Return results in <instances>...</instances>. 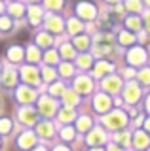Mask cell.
<instances>
[{
	"label": "cell",
	"mask_w": 150,
	"mask_h": 151,
	"mask_svg": "<svg viewBox=\"0 0 150 151\" xmlns=\"http://www.w3.org/2000/svg\"><path fill=\"white\" fill-rule=\"evenodd\" d=\"M127 96H129V100H135V96H137V89H135V87H129Z\"/></svg>",
	"instance_id": "cell-3"
},
{
	"label": "cell",
	"mask_w": 150,
	"mask_h": 151,
	"mask_svg": "<svg viewBox=\"0 0 150 151\" xmlns=\"http://www.w3.org/2000/svg\"><path fill=\"white\" fill-rule=\"evenodd\" d=\"M148 4H150V0H148Z\"/></svg>",
	"instance_id": "cell-8"
},
{
	"label": "cell",
	"mask_w": 150,
	"mask_h": 151,
	"mask_svg": "<svg viewBox=\"0 0 150 151\" xmlns=\"http://www.w3.org/2000/svg\"><path fill=\"white\" fill-rule=\"evenodd\" d=\"M0 27H2V28H8V27H10V23H8L6 19H0Z\"/></svg>",
	"instance_id": "cell-7"
},
{
	"label": "cell",
	"mask_w": 150,
	"mask_h": 151,
	"mask_svg": "<svg viewBox=\"0 0 150 151\" xmlns=\"http://www.w3.org/2000/svg\"><path fill=\"white\" fill-rule=\"evenodd\" d=\"M129 60L131 63H144V51H139V49H133L131 51V55H129Z\"/></svg>",
	"instance_id": "cell-1"
},
{
	"label": "cell",
	"mask_w": 150,
	"mask_h": 151,
	"mask_svg": "<svg viewBox=\"0 0 150 151\" xmlns=\"http://www.w3.org/2000/svg\"><path fill=\"white\" fill-rule=\"evenodd\" d=\"M38 42H40V44H44V45H50V44H51V38H50V36H40Z\"/></svg>",
	"instance_id": "cell-2"
},
{
	"label": "cell",
	"mask_w": 150,
	"mask_h": 151,
	"mask_svg": "<svg viewBox=\"0 0 150 151\" xmlns=\"http://www.w3.org/2000/svg\"><path fill=\"white\" fill-rule=\"evenodd\" d=\"M19 55H21V51H19V49H12V51H10V57H12L13 60L19 59Z\"/></svg>",
	"instance_id": "cell-5"
},
{
	"label": "cell",
	"mask_w": 150,
	"mask_h": 151,
	"mask_svg": "<svg viewBox=\"0 0 150 151\" xmlns=\"http://www.w3.org/2000/svg\"><path fill=\"white\" fill-rule=\"evenodd\" d=\"M70 30H72V32H76V30H80V23H76V21H72V23H70Z\"/></svg>",
	"instance_id": "cell-6"
},
{
	"label": "cell",
	"mask_w": 150,
	"mask_h": 151,
	"mask_svg": "<svg viewBox=\"0 0 150 151\" xmlns=\"http://www.w3.org/2000/svg\"><path fill=\"white\" fill-rule=\"evenodd\" d=\"M86 44H87L86 38H80V40H76V45L80 47V49H86Z\"/></svg>",
	"instance_id": "cell-4"
}]
</instances>
